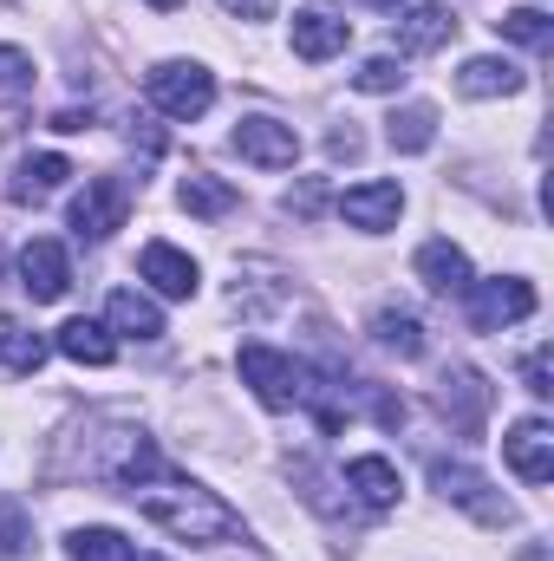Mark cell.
Segmentation results:
<instances>
[{
	"label": "cell",
	"mask_w": 554,
	"mask_h": 561,
	"mask_svg": "<svg viewBox=\"0 0 554 561\" xmlns=\"http://www.w3.org/2000/svg\"><path fill=\"white\" fill-rule=\"evenodd\" d=\"M0 366H7V373H20V379L46 366V340H39L33 327H20L13 313H0Z\"/></svg>",
	"instance_id": "cell-21"
},
{
	"label": "cell",
	"mask_w": 554,
	"mask_h": 561,
	"mask_svg": "<svg viewBox=\"0 0 554 561\" xmlns=\"http://www.w3.org/2000/svg\"><path fill=\"white\" fill-rule=\"evenodd\" d=\"M372 333H379V346H392L399 359H417V353H424V327H417V313H405V307H379V313H372Z\"/></svg>",
	"instance_id": "cell-24"
},
{
	"label": "cell",
	"mask_w": 554,
	"mask_h": 561,
	"mask_svg": "<svg viewBox=\"0 0 554 561\" xmlns=\"http://www.w3.org/2000/svg\"><path fill=\"white\" fill-rule=\"evenodd\" d=\"M33 99V59L20 46H0V105H26Z\"/></svg>",
	"instance_id": "cell-26"
},
{
	"label": "cell",
	"mask_w": 554,
	"mask_h": 561,
	"mask_svg": "<svg viewBox=\"0 0 554 561\" xmlns=\"http://www.w3.org/2000/svg\"><path fill=\"white\" fill-rule=\"evenodd\" d=\"M503 450H509V470H516L522 483H549V477H554V431H549V419L509 424Z\"/></svg>",
	"instance_id": "cell-11"
},
{
	"label": "cell",
	"mask_w": 554,
	"mask_h": 561,
	"mask_svg": "<svg viewBox=\"0 0 554 561\" xmlns=\"http://www.w3.org/2000/svg\"><path fill=\"white\" fill-rule=\"evenodd\" d=\"M131 216V190L125 176H92L79 196H72V236L79 242H112Z\"/></svg>",
	"instance_id": "cell-4"
},
{
	"label": "cell",
	"mask_w": 554,
	"mask_h": 561,
	"mask_svg": "<svg viewBox=\"0 0 554 561\" xmlns=\"http://www.w3.org/2000/svg\"><path fill=\"white\" fill-rule=\"evenodd\" d=\"M437 412L450 419V431H463V437H476L483 419H489V386H483V373L476 366H450L443 379H437Z\"/></svg>",
	"instance_id": "cell-7"
},
{
	"label": "cell",
	"mask_w": 554,
	"mask_h": 561,
	"mask_svg": "<svg viewBox=\"0 0 554 561\" xmlns=\"http://www.w3.org/2000/svg\"><path fill=\"white\" fill-rule=\"evenodd\" d=\"M457 92L463 99H516L522 92V66H509V59H463V72H457Z\"/></svg>",
	"instance_id": "cell-18"
},
{
	"label": "cell",
	"mask_w": 554,
	"mask_h": 561,
	"mask_svg": "<svg viewBox=\"0 0 554 561\" xmlns=\"http://www.w3.org/2000/svg\"><path fill=\"white\" fill-rule=\"evenodd\" d=\"M242 386L268 405V412H287L300 405V386H307V366H293L275 346H242Z\"/></svg>",
	"instance_id": "cell-6"
},
{
	"label": "cell",
	"mask_w": 554,
	"mask_h": 561,
	"mask_svg": "<svg viewBox=\"0 0 554 561\" xmlns=\"http://www.w3.org/2000/svg\"><path fill=\"white\" fill-rule=\"evenodd\" d=\"M463 294H470V327H476V333H503V327H516V320L535 313V287H529L522 275L470 280Z\"/></svg>",
	"instance_id": "cell-5"
},
{
	"label": "cell",
	"mask_w": 554,
	"mask_h": 561,
	"mask_svg": "<svg viewBox=\"0 0 554 561\" xmlns=\"http://www.w3.org/2000/svg\"><path fill=\"white\" fill-rule=\"evenodd\" d=\"M150 7H163V13H176V7H183V0H150Z\"/></svg>",
	"instance_id": "cell-33"
},
{
	"label": "cell",
	"mask_w": 554,
	"mask_h": 561,
	"mask_svg": "<svg viewBox=\"0 0 554 561\" xmlns=\"http://www.w3.org/2000/svg\"><path fill=\"white\" fill-rule=\"evenodd\" d=\"M522 379H529V392H535V399H549V392H554L549 353H529V366H522Z\"/></svg>",
	"instance_id": "cell-29"
},
{
	"label": "cell",
	"mask_w": 554,
	"mask_h": 561,
	"mask_svg": "<svg viewBox=\"0 0 554 561\" xmlns=\"http://www.w3.org/2000/svg\"><path fill=\"white\" fill-rule=\"evenodd\" d=\"M53 346H59L72 366H112V359H118V340H112L105 320H66Z\"/></svg>",
	"instance_id": "cell-19"
},
{
	"label": "cell",
	"mask_w": 554,
	"mask_h": 561,
	"mask_svg": "<svg viewBox=\"0 0 554 561\" xmlns=\"http://www.w3.org/2000/svg\"><path fill=\"white\" fill-rule=\"evenodd\" d=\"M346 490H353L372 516H385V510H399V490H405V483H399V470H392L385 457H353V463H346Z\"/></svg>",
	"instance_id": "cell-16"
},
{
	"label": "cell",
	"mask_w": 554,
	"mask_h": 561,
	"mask_svg": "<svg viewBox=\"0 0 554 561\" xmlns=\"http://www.w3.org/2000/svg\"><path fill=\"white\" fill-rule=\"evenodd\" d=\"M366 7H405V0H366Z\"/></svg>",
	"instance_id": "cell-34"
},
{
	"label": "cell",
	"mask_w": 554,
	"mask_h": 561,
	"mask_svg": "<svg viewBox=\"0 0 554 561\" xmlns=\"http://www.w3.org/2000/svg\"><path fill=\"white\" fill-rule=\"evenodd\" d=\"M430 490L443 496V503H457V510H470L476 523H489V529H509L516 523V503L483 477V470H470V463H450V457H437L430 463Z\"/></svg>",
	"instance_id": "cell-3"
},
{
	"label": "cell",
	"mask_w": 554,
	"mask_h": 561,
	"mask_svg": "<svg viewBox=\"0 0 554 561\" xmlns=\"http://www.w3.org/2000/svg\"><path fill=\"white\" fill-rule=\"evenodd\" d=\"M143 99H150L163 118L189 125V118H203V112L216 105V72L196 66V59H163V66L143 72Z\"/></svg>",
	"instance_id": "cell-2"
},
{
	"label": "cell",
	"mask_w": 554,
	"mask_h": 561,
	"mask_svg": "<svg viewBox=\"0 0 554 561\" xmlns=\"http://www.w3.org/2000/svg\"><path fill=\"white\" fill-rule=\"evenodd\" d=\"M105 327H112V333H125V340H163V313H157V300L138 294V287H118V294H112Z\"/></svg>",
	"instance_id": "cell-20"
},
{
	"label": "cell",
	"mask_w": 554,
	"mask_h": 561,
	"mask_svg": "<svg viewBox=\"0 0 554 561\" xmlns=\"http://www.w3.org/2000/svg\"><path fill=\"white\" fill-rule=\"evenodd\" d=\"M131 503H138L143 516L163 529V536H176V542H189V549H222V542H249V523L216 496V490H203V483H189V477H170L163 463L125 490Z\"/></svg>",
	"instance_id": "cell-1"
},
{
	"label": "cell",
	"mask_w": 554,
	"mask_h": 561,
	"mask_svg": "<svg viewBox=\"0 0 554 561\" xmlns=\"http://www.w3.org/2000/svg\"><path fill=\"white\" fill-rule=\"evenodd\" d=\"M326 150H333V157H346V163H353V157H359V150H366V144H359V131H353V125H346V131H333V138H326Z\"/></svg>",
	"instance_id": "cell-32"
},
{
	"label": "cell",
	"mask_w": 554,
	"mask_h": 561,
	"mask_svg": "<svg viewBox=\"0 0 554 561\" xmlns=\"http://www.w3.org/2000/svg\"><path fill=\"white\" fill-rule=\"evenodd\" d=\"M66 176H72V163H66V157H53V150H39V157H20V170H13V183H7V196H13L20 209H39Z\"/></svg>",
	"instance_id": "cell-15"
},
{
	"label": "cell",
	"mask_w": 554,
	"mask_h": 561,
	"mask_svg": "<svg viewBox=\"0 0 554 561\" xmlns=\"http://www.w3.org/2000/svg\"><path fill=\"white\" fill-rule=\"evenodd\" d=\"M417 280L450 300V294H463L476 275H470V255H463L457 242H424V249H417Z\"/></svg>",
	"instance_id": "cell-17"
},
{
	"label": "cell",
	"mask_w": 554,
	"mask_h": 561,
	"mask_svg": "<svg viewBox=\"0 0 554 561\" xmlns=\"http://www.w3.org/2000/svg\"><path fill=\"white\" fill-rule=\"evenodd\" d=\"M0 268H7V255H0Z\"/></svg>",
	"instance_id": "cell-36"
},
{
	"label": "cell",
	"mask_w": 554,
	"mask_h": 561,
	"mask_svg": "<svg viewBox=\"0 0 554 561\" xmlns=\"http://www.w3.org/2000/svg\"><path fill=\"white\" fill-rule=\"evenodd\" d=\"M26 542H20V516L13 510H0V556H20Z\"/></svg>",
	"instance_id": "cell-30"
},
{
	"label": "cell",
	"mask_w": 554,
	"mask_h": 561,
	"mask_svg": "<svg viewBox=\"0 0 554 561\" xmlns=\"http://www.w3.org/2000/svg\"><path fill=\"white\" fill-rule=\"evenodd\" d=\"M392 33H399V46H405V53H443V46L457 39V13H450V7H437V0H405Z\"/></svg>",
	"instance_id": "cell-9"
},
{
	"label": "cell",
	"mask_w": 554,
	"mask_h": 561,
	"mask_svg": "<svg viewBox=\"0 0 554 561\" xmlns=\"http://www.w3.org/2000/svg\"><path fill=\"white\" fill-rule=\"evenodd\" d=\"M138 561H163V556H138Z\"/></svg>",
	"instance_id": "cell-35"
},
{
	"label": "cell",
	"mask_w": 554,
	"mask_h": 561,
	"mask_svg": "<svg viewBox=\"0 0 554 561\" xmlns=\"http://www.w3.org/2000/svg\"><path fill=\"white\" fill-rule=\"evenodd\" d=\"M496 33H503V39H516V46H549V39H554V26H549V13H542V7H516V13H503V20H496Z\"/></svg>",
	"instance_id": "cell-27"
},
{
	"label": "cell",
	"mask_w": 554,
	"mask_h": 561,
	"mask_svg": "<svg viewBox=\"0 0 554 561\" xmlns=\"http://www.w3.org/2000/svg\"><path fill=\"white\" fill-rule=\"evenodd\" d=\"M20 287H26L33 300H59V294L72 287V262H66V249H59L53 236H33V242L20 249Z\"/></svg>",
	"instance_id": "cell-10"
},
{
	"label": "cell",
	"mask_w": 554,
	"mask_h": 561,
	"mask_svg": "<svg viewBox=\"0 0 554 561\" xmlns=\"http://www.w3.org/2000/svg\"><path fill=\"white\" fill-rule=\"evenodd\" d=\"M353 85H359V92H399V85H405V66H399L392 53H372V59L353 72Z\"/></svg>",
	"instance_id": "cell-28"
},
{
	"label": "cell",
	"mask_w": 554,
	"mask_h": 561,
	"mask_svg": "<svg viewBox=\"0 0 554 561\" xmlns=\"http://www.w3.org/2000/svg\"><path fill=\"white\" fill-rule=\"evenodd\" d=\"M66 549H72V561H138V542L131 536H118V529H72L66 536Z\"/></svg>",
	"instance_id": "cell-23"
},
{
	"label": "cell",
	"mask_w": 554,
	"mask_h": 561,
	"mask_svg": "<svg viewBox=\"0 0 554 561\" xmlns=\"http://www.w3.org/2000/svg\"><path fill=\"white\" fill-rule=\"evenodd\" d=\"M222 13H235V20H268L275 0H222Z\"/></svg>",
	"instance_id": "cell-31"
},
{
	"label": "cell",
	"mask_w": 554,
	"mask_h": 561,
	"mask_svg": "<svg viewBox=\"0 0 554 561\" xmlns=\"http://www.w3.org/2000/svg\"><path fill=\"white\" fill-rule=\"evenodd\" d=\"M176 203H183L189 216H229V209H235V190H229L222 176H183Z\"/></svg>",
	"instance_id": "cell-25"
},
{
	"label": "cell",
	"mask_w": 554,
	"mask_h": 561,
	"mask_svg": "<svg viewBox=\"0 0 554 561\" xmlns=\"http://www.w3.org/2000/svg\"><path fill=\"white\" fill-rule=\"evenodd\" d=\"M339 216H346L353 229H366V236H385V229H399V216H405V190H399V183H353V190L339 196Z\"/></svg>",
	"instance_id": "cell-8"
},
{
	"label": "cell",
	"mask_w": 554,
	"mask_h": 561,
	"mask_svg": "<svg viewBox=\"0 0 554 561\" xmlns=\"http://www.w3.org/2000/svg\"><path fill=\"white\" fill-rule=\"evenodd\" d=\"M138 275L150 280L163 300H189V294L203 287V268H196L183 249H170V242H150V249H143V255H138Z\"/></svg>",
	"instance_id": "cell-14"
},
{
	"label": "cell",
	"mask_w": 554,
	"mask_h": 561,
	"mask_svg": "<svg viewBox=\"0 0 554 561\" xmlns=\"http://www.w3.org/2000/svg\"><path fill=\"white\" fill-rule=\"evenodd\" d=\"M385 138H392V150H405V157L430 150V144H437V105H405V112H392Z\"/></svg>",
	"instance_id": "cell-22"
},
{
	"label": "cell",
	"mask_w": 554,
	"mask_h": 561,
	"mask_svg": "<svg viewBox=\"0 0 554 561\" xmlns=\"http://www.w3.org/2000/svg\"><path fill=\"white\" fill-rule=\"evenodd\" d=\"M346 39H353V20H339L333 7H300L293 13V53L300 59H333V53H346Z\"/></svg>",
	"instance_id": "cell-13"
},
{
	"label": "cell",
	"mask_w": 554,
	"mask_h": 561,
	"mask_svg": "<svg viewBox=\"0 0 554 561\" xmlns=\"http://www.w3.org/2000/svg\"><path fill=\"white\" fill-rule=\"evenodd\" d=\"M229 144H235L249 163H262V170H287V163L300 157V138H293V125H280V118H242Z\"/></svg>",
	"instance_id": "cell-12"
}]
</instances>
